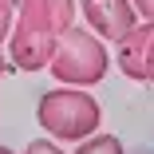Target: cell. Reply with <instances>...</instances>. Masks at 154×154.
Listing matches in <instances>:
<instances>
[{
	"instance_id": "6da1fadb",
	"label": "cell",
	"mask_w": 154,
	"mask_h": 154,
	"mask_svg": "<svg viewBox=\"0 0 154 154\" xmlns=\"http://www.w3.org/2000/svg\"><path fill=\"white\" fill-rule=\"evenodd\" d=\"M36 119L40 127L59 138V142H83L103 127V107L87 87H55L48 95H40L36 103Z\"/></svg>"
},
{
	"instance_id": "7a4b0ae2",
	"label": "cell",
	"mask_w": 154,
	"mask_h": 154,
	"mask_svg": "<svg viewBox=\"0 0 154 154\" xmlns=\"http://www.w3.org/2000/svg\"><path fill=\"white\" fill-rule=\"evenodd\" d=\"M107 67H111V55H107L103 40L91 28H75V24L59 36L55 55L48 63V71L67 87H95V83H103Z\"/></svg>"
},
{
	"instance_id": "3957f363",
	"label": "cell",
	"mask_w": 154,
	"mask_h": 154,
	"mask_svg": "<svg viewBox=\"0 0 154 154\" xmlns=\"http://www.w3.org/2000/svg\"><path fill=\"white\" fill-rule=\"evenodd\" d=\"M55 44H59V36H51V32H40V28H28V24H12L8 59L20 71H48L51 55H55Z\"/></svg>"
},
{
	"instance_id": "277c9868",
	"label": "cell",
	"mask_w": 154,
	"mask_h": 154,
	"mask_svg": "<svg viewBox=\"0 0 154 154\" xmlns=\"http://www.w3.org/2000/svg\"><path fill=\"white\" fill-rule=\"evenodd\" d=\"M119 67L134 83H154V20L134 24L119 40Z\"/></svg>"
},
{
	"instance_id": "5b68a950",
	"label": "cell",
	"mask_w": 154,
	"mask_h": 154,
	"mask_svg": "<svg viewBox=\"0 0 154 154\" xmlns=\"http://www.w3.org/2000/svg\"><path fill=\"white\" fill-rule=\"evenodd\" d=\"M79 12L99 40H122L138 24V12L131 0H79Z\"/></svg>"
},
{
	"instance_id": "8992f818",
	"label": "cell",
	"mask_w": 154,
	"mask_h": 154,
	"mask_svg": "<svg viewBox=\"0 0 154 154\" xmlns=\"http://www.w3.org/2000/svg\"><path fill=\"white\" fill-rule=\"evenodd\" d=\"M75 8H79L75 0H16V24L63 36L75 24Z\"/></svg>"
},
{
	"instance_id": "52a82bcc",
	"label": "cell",
	"mask_w": 154,
	"mask_h": 154,
	"mask_svg": "<svg viewBox=\"0 0 154 154\" xmlns=\"http://www.w3.org/2000/svg\"><path fill=\"white\" fill-rule=\"evenodd\" d=\"M75 154H127V150H122V142L115 138V134H91V138H83L79 142V150Z\"/></svg>"
},
{
	"instance_id": "ba28073f",
	"label": "cell",
	"mask_w": 154,
	"mask_h": 154,
	"mask_svg": "<svg viewBox=\"0 0 154 154\" xmlns=\"http://www.w3.org/2000/svg\"><path fill=\"white\" fill-rule=\"evenodd\" d=\"M12 24H16V4L0 0V44H4V36H12Z\"/></svg>"
},
{
	"instance_id": "9c48e42d",
	"label": "cell",
	"mask_w": 154,
	"mask_h": 154,
	"mask_svg": "<svg viewBox=\"0 0 154 154\" xmlns=\"http://www.w3.org/2000/svg\"><path fill=\"white\" fill-rule=\"evenodd\" d=\"M24 154H63V150H59V142H51V138H32Z\"/></svg>"
},
{
	"instance_id": "30bf717a",
	"label": "cell",
	"mask_w": 154,
	"mask_h": 154,
	"mask_svg": "<svg viewBox=\"0 0 154 154\" xmlns=\"http://www.w3.org/2000/svg\"><path fill=\"white\" fill-rule=\"evenodd\" d=\"M131 4H134V12L142 20H154V0H131Z\"/></svg>"
},
{
	"instance_id": "8fae6325",
	"label": "cell",
	"mask_w": 154,
	"mask_h": 154,
	"mask_svg": "<svg viewBox=\"0 0 154 154\" xmlns=\"http://www.w3.org/2000/svg\"><path fill=\"white\" fill-rule=\"evenodd\" d=\"M8 71V63H4V48H0V75H4Z\"/></svg>"
},
{
	"instance_id": "7c38bea8",
	"label": "cell",
	"mask_w": 154,
	"mask_h": 154,
	"mask_svg": "<svg viewBox=\"0 0 154 154\" xmlns=\"http://www.w3.org/2000/svg\"><path fill=\"white\" fill-rule=\"evenodd\" d=\"M0 154H12V150H8V146H0Z\"/></svg>"
}]
</instances>
